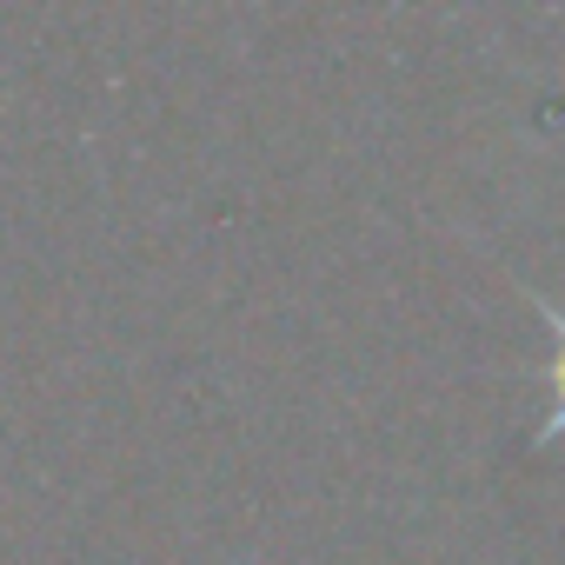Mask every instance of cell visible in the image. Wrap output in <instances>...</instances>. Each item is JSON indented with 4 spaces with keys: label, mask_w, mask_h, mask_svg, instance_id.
Returning <instances> with one entry per match:
<instances>
[{
    "label": "cell",
    "mask_w": 565,
    "mask_h": 565,
    "mask_svg": "<svg viewBox=\"0 0 565 565\" xmlns=\"http://www.w3.org/2000/svg\"><path fill=\"white\" fill-rule=\"evenodd\" d=\"M532 307H539V320H545V333H552V347H558V353H552V413H545V426H532V439H525V446L539 452V446L565 439V313H558L552 300H539V294H532Z\"/></svg>",
    "instance_id": "obj_1"
}]
</instances>
